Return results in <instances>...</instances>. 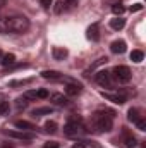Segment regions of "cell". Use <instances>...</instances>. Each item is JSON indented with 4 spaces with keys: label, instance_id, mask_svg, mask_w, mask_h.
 Segmentation results:
<instances>
[{
    "label": "cell",
    "instance_id": "obj_27",
    "mask_svg": "<svg viewBox=\"0 0 146 148\" xmlns=\"http://www.w3.org/2000/svg\"><path fill=\"white\" fill-rule=\"evenodd\" d=\"M16 102H17V103H16V107H17L19 110L28 107V100H26V98H19V100H16Z\"/></svg>",
    "mask_w": 146,
    "mask_h": 148
},
{
    "label": "cell",
    "instance_id": "obj_9",
    "mask_svg": "<svg viewBox=\"0 0 146 148\" xmlns=\"http://www.w3.org/2000/svg\"><path fill=\"white\" fill-rule=\"evenodd\" d=\"M14 126H16L17 129H21V131H29V133L36 129V126H35L33 122H28V121H16Z\"/></svg>",
    "mask_w": 146,
    "mask_h": 148
},
{
    "label": "cell",
    "instance_id": "obj_11",
    "mask_svg": "<svg viewBox=\"0 0 146 148\" xmlns=\"http://www.w3.org/2000/svg\"><path fill=\"white\" fill-rule=\"evenodd\" d=\"M81 93V84H76V83H69L65 86V95L69 97H77Z\"/></svg>",
    "mask_w": 146,
    "mask_h": 148
},
{
    "label": "cell",
    "instance_id": "obj_15",
    "mask_svg": "<svg viewBox=\"0 0 146 148\" xmlns=\"http://www.w3.org/2000/svg\"><path fill=\"white\" fill-rule=\"evenodd\" d=\"M124 26H126V19H122L120 16L110 21V28H112V29H115V31H119V29H122Z\"/></svg>",
    "mask_w": 146,
    "mask_h": 148
},
{
    "label": "cell",
    "instance_id": "obj_7",
    "mask_svg": "<svg viewBox=\"0 0 146 148\" xmlns=\"http://www.w3.org/2000/svg\"><path fill=\"white\" fill-rule=\"evenodd\" d=\"M50 102H53V103L59 105V107H64V105L69 103L67 97H64L62 93H52V95H50Z\"/></svg>",
    "mask_w": 146,
    "mask_h": 148
},
{
    "label": "cell",
    "instance_id": "obj_6",
    "mask_svg": "<svg viewBox=\"0 0 146 148\" xmlns=\"http://www.w3.org/2000/svg\"><path fill=\"white\" fill-rule=\"evenodd\" d=\"M7 136H10V138H16V140H33L35 138V134L33 133H29V131H9V129H5L3 131Z\"/></svg>",
    "mask_w": 146,
    "mask_h": 148
},
{
    "label": "cell",
    "instance_id": "obj_28",
    "mask_svg": "<svg viewBox=\"0 0 146 148\" xmlns=\"http://www.w3.org/2000/svg\"><path fill=\"white\" fill-rule=\"evenodd\" d=\"M43 148H60V143L59 141H48L43 145Z\"/></svg>",
    "mask_w": 146,
    "mask_h": 148
},
{
    "label": "cell",
    "instance_id": "obj_29",
    "mask_svg": "<svg viewBox=\"0 0 146 148\" xmlns=\"http://www.w3.org/2000/svg\"><path fill=\"white\" fill-rule=\"evenodd\" d=\"M29 83V79H23V81H10V86H24V84H28Z\"/></svg>",
    "mask_w": 146,
    "mask_h": 148
},
{
    "label": "cell",
    "instance_id": "obj_18",
    "mask_svg": "<svg viewBox=\"0 0 146 148\" xmlns=\"http://www.w3.org/2000/svg\"><path fill=\"white\" fill-rule=\"evenodd\" d=\"M53 112L52 107H38L33 110V117H41V115H50Z\"/></svg>",
    "mask_w": 146,
    "mask_h": 148
},
{
    "label": "cell",
    "instance_id": "obj_35",
    "mask_svg": "<svg viewBox=\"0 0 146 148\" xmlns=\"http://www.w3.org/2000/svg\"><path fill=\"white\" fill-rule=\"evenodd\" d=\"M7 5V0H0V9H3Z\"/></svg>",
    "mask_w": 146,
    "mask_h": 148
},
{
    "label": "cell",
    "instance_id": "obj_37",
    "mask_svg": "<svg viewBox=\"0 0 146 148\" xmlns=\"http://www.w3.org/2000/svg\"><path fill=\"white\" fill-rule=\"evenodd\" d=\"M2 55H3V53H2V50H0V59H2Z\"/></svg>",
    "mask_w": 146,
    "mask_h": 148
},
{
    "label": "cell",
    "instance_id": "obj_13",
    "mask_svg": "<svg viewBox=\"0 0 146 148\" xmlns=\"http://www.w3.org/2000/svg\"><path fill=\"white\" fill-rule=\"evenodd\" d=\"M52 55H53L55 60H64V59L67 57V50H65V48H60V47H55V48L52 50Z\"/></svg>",
    "mask_w": 146,
    "mask_h": 148
},
{
    "label": "cell",
    "instance_id": "obj_5",
    "mask_svg": "<svg viewBox=\"0 0 146 148\" xmlns=\"http://www.w3.org/2000/svg\"><path fill=\"white\" fill-rule=\"evenodd\" d=\"M95 79H96V83H98L100 86H103V88H112V76H110L108 71H100V73H96Z\"/></svg>",
    "mask_w": 146,
    "mask_h": 148
},
{
    "label": "cell",
    "instance_id": "obj_33",
    "mask_svg": "<svg viewBox=\"0 0 146 148\" xmlns=\"http://www.w3.org/2000/svg\"><path fill=\"white\" fill-rule=\"evenodd\" d=\"M131 10H132V12H136V10H141V3H136L134 7H131Z\"/></svg>",
    "mask_w": 146,
    "mask_h": 148
},
{
    "label": "cell",
    "instance_id": "obj_34",
    "mask_svg": "<svg viewBox=\"0 0 146 148\" xmlns=\"http://www.w3.org/2000/svg\"><path fill=\"white\" fill-rule=\"evenodd\" d=\"M72 148H86V147H84V143H76Z\"/></svg>",
    "mask_w": 146,
    "mask_h": 148
},
{
    "label": "cell",
    "instance_id": "obj_17",
    "mask_svg": "<svg viewBox=\"0 0 146 148\" xmlns=\"http://www.w3.org/2000/svg\"><path fill=\"white\" fill-rule=\"evenodd\" d=\"M41 77L57 81V79H62V74L59 73V71H43V73H41Z\"/></svg>",
    "mask_w": 146,
    "mask_h": 148
},
{
    "label": "cell",
    "instance_id": "obj_10",
    "mask_svg": "<svg viewBox=\"0 0 146 148\" xmlns=\"http://www.w3.org/2000/svg\"><path fill=\"white\" fill-rule=\"evenodd\" d=\"M126 41L124 40H117V41H113L112 45H110V50L113 52V53H124L126 52Z\"/></svg>",
    "mask_w": 146,
    "mask_h": 148
},
{
    "label": "cell",
    "instance_id": "obj_16",
    "mask_svg": "<svg viewBox=\"0 0 146 148\" xmlns=\"http://www.w3.org/2000/svg\"><path fill=\"white\" fill-rule=\"evenodd\" d=\"M16 62V55L14 53H5V55H2V59H0V64L3 66V67H9V66H12Z\"/></svg>",
    "mask_w": 146,
    "mask_h": 148
},
{
    "label": "cell",
    "instance_id": "obj_14",
    "mask_svg": "<svg viewBox=\"0 0 146 148\" xmlns=\"http://www.w3.org/2000/svg\"><path fill=\"white\" fill-rule=\"evenodd\" d=\"M103 97L110 100V102H113V103H119V105H122L124 102H126V97L124 95H112V93H103Z\"/></svg>",
    "mask_w": 146,
    "mask_h": 148
},
{
    "label": "cell",
    "instance_id": "obj_25",
    "mask_svg": "<svg viewBox=\"0 0 146 148\" xmlns=\"http://www.w3.org/2000/svg\"><path fill=\"white\" fill-rule=\"evenodd\" d=\"M124 5H120V3H115L113 7H112V12L115 14V16H120V14H124Z\"/></svg>",
    "mask_w": 146,
    "mask_h": 148
},
{
    "label": "cell",
    "instance_id": "obj_2",
    "mask_svg": "<svg viewBox=\"0 0 146 148\" xmlns=\"http://www.w3.org/2000/svg\"><path fill=\"white\" fill-rule=\"evenodd\" d=\"M29 29V19L26 16L16 14L7 17V33H14V35H23Z\"/></svg>",
    "mask_w": 146,
    "mask_h": 148
},
{
    "label": "cell",
    "instance_id": "obj_30",
    "mask_svg": "<svg viewBox=\"0 0 146 148\" xmlns=\"http://www.w3.org/2000/svg\"><path fill=\"white\" fill-rule=\"evenodd\" d=\"M136 126H138V127H139L141 131H145V129H146V121L143 119V117H141V119H139V121L136 122Z\"/></svg>",
    "mask_w": 146,
    "mask_h": 148
},
{
    "label": "cell",
    "instance_id": "obj_1",
    "mask_svg": "<svg viewBox=\"0 0 146 148\" xmlns=\"http://www.w3.org/2000/svg\"><path fill=\"white\" fill-rule=\"evenodd\" d=\"M113 126V112L96 110L91 117V129L95 133H108Z\"/></svg>",
    "mask_w": 146,
    "mask_h": 148
},
{
    "label": "cell",
    "instance_id": "obj_21",
    "mask_svg": "<svg viewBox=\"0 0 146 148\" xmlns=\"http://www.w3.org/2000/svg\"><path fill=\"white\" fill-rule=\"evenodd\" d=\"M143 59H145V53L141 50H132L131 52V60L132 62H141Z\"/></svg>",
    "mask_w": 146,
    "mask_h": 148
},
{
    "label": "cell",
    "instance_id": "obj_20",
    "mask_svg": "<svg viewBox=\"0 0 146 148\" xmlns=\"http://www.w3.org/2000/svg\"><path fill=\"white\" fill-rule=\"evenodd\" d=\"M107 62H108V59H107V57H100V59H98V60H96V62H95V64H93V66H91V67H89L86 73H84V76H88L89 73H93V71H95L98 66H102V64H107Z\"/></svg>",
    "mask_w": 146,
    "mask_h": 148
},
{
    "label": "cell",
    "instance_id": "obj_19",
    "mask_svg": "<svg viewBox=\"0 0 146 148\" xmlns=\"http://www.w3.org/2000/svg\"><path fill=\"white\" fill-rule=\"evenodd\" d=\"M127 119L131 121V122H138L139 119H141V115H139V110L138 109H129V112H127Z\"/></svg>",
    "mask_w": 146,
    "mask_h": 148
},
{
    "label": "cell",
    "instance_id": "obj_22",
    "mask_svg": "<svg viewBox=\"0 0 146 148\" xmlns=\"http://www.w3.org/2000/svg\"><path fill=\"white\" fill-rule=\"evenodd\" d=\"M23 98H26L28 102H29V100H36V98H38L36 90H29V91H26V93L23 95Z\"/></svg>",
    "mask_w": 146,
    "mask_h": 148
},
{
    "label": "cell",
    "instance_id": "obj_31",
    "mask_svg": "<svg viewBox=\"0 0 146 148\" xmlns=\"http://www.w3.org/2000/svg\"><path fill=\"white\" fill-rule=\"evenodd\" d=\"M36 95H38V98H46L48 97V91L46 90H38Z\"/></svg>",
    "mask_w": 146,
    "mask_h": 148
},
{
    "label": "cell",
    "instance_id": "obj_32",
    "mask_svg": "<svg viewBox=\"0 0 146 148\" xmlns=\"http://www.w3.org/2000/svg\"><path fill=\"white\" fill-rule=\"evenodd\" d=\"M52 2H53V0H41V5H43L45 9H50V5H52Z\"/></svg>",
    "mask_w": 146,
    "mask_h": 148
},
{
    "label": "cell",
    "instance_id": "obj_3",
    "mask_svg": "<svg viewBox=\"0 0 146 148\" xmlns=\"http://www.w3.org/2000/svg\"><path fill=\"white\" fill-rule=\"evenodd\" d=\"M83 131V119L79 115H71L64 126V133L67 136H77Z\"/></svg>",
    "mask_w": 146,
    "mask_h": 148
},
{
    "label": "cell",
    "instance_id": "obj_24",
    "mask_svg": "<svg viewBox=\"0 0 146 148\" xmlns=\"http://www.w3.org/2000/svg\"><path fill=\"white\" fill-rule=\"evenodd\" d=\"M45 129H46V133H55V131H57V122L48 121V122L45 124Z\"/></svg>",
    "mask_w": 146,
    "mask_h": 148
},
{
    "label": "cell",
    "instance_id": "obj_12",
    "mask_svg": "<svg viewBox=\"0 0 146 148\" xmlns=\"http://www.w3.org/2000/svg\"><path fill=\"white\" fill-rule=\"evenodd\" d=\"M88 38L93 40V41H98L100 40V29H98V24H91L88 28Z\"/></svg>",
    "mask_w": 146,
    "mask_h": 148
},
{
    "label": "cell",
    "instance_id": "obj_26",
    "mask_svg": "<svg viewBox=\"0 0 146 148\" xmlns=\"http://www.w3.org/2000/svg\"><path fill=\"white\" fill-rule=\"evenodd\" d=\"M5 33H7V17L0 16V35H5Z\"/></svg>",
    "mask_w": 146,
    "mask_h": 148
},
{
    "label": "cell",
    "instance_id": "obj_8",
    "mask_svg": "<svg viewBox=\"0 0 146 148\" xmlns=\"http://www.w3.org/2000/svg\"><path fill=\"white\" fill-rule=\"evenodd\" d=\"M122 138H124V140H122V143H124V147H126V148H134L136 145H138L136 138H134L132 134H129L127 131H124V133H122Z\"/></svg>",
    "mask_w": 146,
    "mask_h": 148
},
{
    "label": "cell",
    "instance_id": "obj_36",
    "mask_svg": "<svg viewBox=\"0 0 146 148\" xmlns=\"http://www.w3.org/2000/svg\"><path fill=\"white\" fill-rule=\"evenodd\" d=\"M2 148H12V145H3Z\"/></svg>",
    "mask_w": 146,
    "mask_h": 148
},
{
    "label": "cell",
    "instance_id": "obj_4",
    "mask_svg": "<svg viewBox=\"0 0 146 148\" xmlns=\"http://www.w3.org/2000/svg\"><path fill=\"white\" fill-rule=\"evenodd\" d=\"M110 76H112L115 81H119V83H129L131 77H132L131 69H129L127 66H115V67L112 69Z\"/></svg>",
    "mask_w": 146,
    "mask_h": 148
},
{
    "label": "cell",
    "instance_id": "obj_23",
    "mask_svg": "<svg viewBox=\"0 0 146 148\" xmlns=\"http://www.w3.org/2000/svg\"><path fill=\"white\" fill-rule=\"evenodd\" d=\"M10 110V105L9 102H0V115H7Z\"/></svg>",
    "mask_w": 146,
    "mask_h": 148
}]
</instances>
